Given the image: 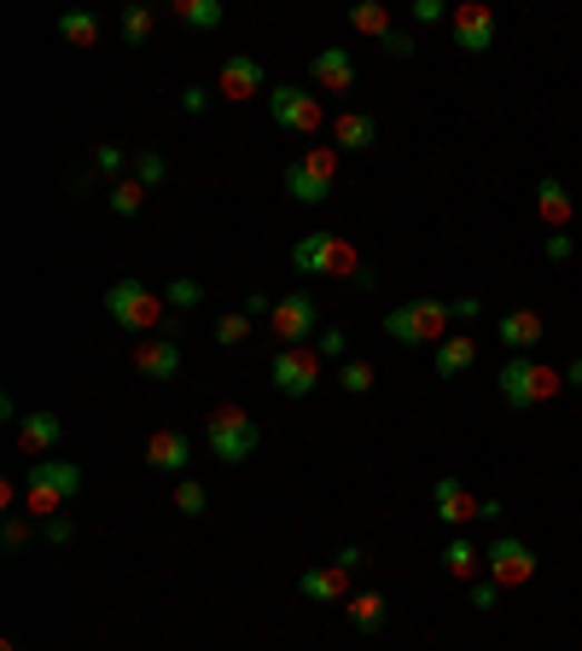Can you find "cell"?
<instances>
[{"mask_svg": "<svg viewBox=\"0 0 582 651\" xmlns=\"http://www.w3.org/2000/svg\"><path fill=\"white\" fill-rule=\"evenodd\" d=\"M292 268L315 274V279H362V292H373V268L362 263V250L344 239V233H303L292 245Z\"/></svg>", "mask_w": 582, "mask_h": 651, "instance_id": "cell-1", "label": "cell"}, {"mask_svg": "<svg viewBox=\"0 0 582 651\" xmlns=\"http://www.w3.org/2000/svg\"><path fill=\"white\" fill-rule=\"evenodd\" d=\"M565 389V373L548 367V361L536 355H513L501 361V402H507L513 413H530V407H548L553 396Z\"/></svg>", "mask_w": 582, "mask_h": 651, "instance_id": "cell-2", "label": "cell"}, {"mask_svg": "<svg viewBox=\"0 0 582 651\" xmlns=\"http://www.w3.org/2000/svg\"><path fill=\"white\" fill-rule=\"evenodd\" d=\"M454 326V303H437V297H414L385 315V337L402 349H425V344H443Z\"/></svg>", "mask_w": 582, "mask_h": 651, "instance_id": "cell-3", "label": "cell"}, {"mask_svg": "<svg viewBox=\"0 0 582 651\" xmlns=\"http://www.w3.org/2000/svg\"><path fill=\"white\" fill-rule=\"evenodd\" d=\"M106 315L129 332V337H151V332H164L169 303H164V292H151L146 279H117L111 292H106Z\"/></svg>", "mask_w": 582, "mask_h": 651, "instance_id": "cell-4", "label": "cell"}, {"mask_svg": "<svg viewBox=\"0 0 582 651\" xmlns=\"http://www.w3.org/2000/svg\"><path fill=\"white\" fill-rule=\"evenodd\" d=\"M76 494H82V465L70 460H36L30 477H23V506L36 517H59Z\"/></svg>", "mask_w": 582, "mask_h": 651, "instance_id": "cell-5", "label": "cell"}, {"mask_svg": "<svg viewBox=\"0 0 582 651\" xmlns=\"http://www.w3.org/2000/svg\"><path fill=\"white\" fill-rule=\"evenodd\" d=\"M205 442H210V454L221 465H245L250 454L263 448V425L250 420L239 402H221V407H210V420H205Z\"/></svg>", "mask_w": 582, "mask_h": 651, "instance_id": "cell-6", "label": "cell"}, {"mask_svg": "<svg viewBox=\"0 0 582 651\" xmlns=\"http://www.w3.org/2000/svg\"><path fill=\"white\" fill-rule=\"evenodd\" d=\"M320 373H326V361H320V349L315 344H297V349H280L268 361V378H274V389L280 396H292V402H303V396H315V384H320Z\"/></svg>", "mask_w": 582, "mask_h": 651, "instance_id": "cell-7", "label": "cell"}, {"mask_svg": "<svg viewBox=\"0 0 582 651\" xmlns=\"http://www.w3.org/2000/svg\"><path fill=\"white\" fill-rule=\"evenodd\" d=\"M268 117L286 128V135H315V128L326 122V111H320V93H309V88H292V82H280L268 93Z\"/></svg>", "mask_w": 582, "mask_h": 651, "instance_id": "cell-8", "label": "cell"}, {"mask_svg": "<svg viewBox=\"0 0 582 651\" xmlns=\"http://www.w3.org/2000/svg\"><path fill=\"white\" fill-rule=\"evenodd\" d=\"M448 30H454V47H461V53H490L495 36H501V18H495V7H484V0H461L454 18H448Z\"/></svg>", "mask_w": 582, "mask_h": 651, "instance_id": "cell-9", "label": "cell"}, {"mask_svg": "<svg viewBox=\"0 0 582 651\" xmlns=\"http://www.w3.org/2000/svg\"><path fill=\"white\" fill-rule=\"evenodd\" d=\"M484 564H490V582H501V588L536 582V553H530V541H519V535H495Z\"/></svg>", "mask_w": 582, "mask_h": 651, "instance_id": "cell-10", "label": "cell"}, {"mask_svg": "<svg viewBox=\"0 0 582 651\" xmlns=\"http://www.w3.org/2000/svg\"><path fill=\"white\" fill-rule=\"evenodd\" d=\"M315 320H320L315 297L309 292H286L280 303H274V315H268V332L280 337L286 349H297V344H309V337H315Z\"/></svg>", "mask_w": 582, "mask_h": 651, "instance_id": "cell-11", "label": "cell"}, {"mask_svg": "<svg viewBox=\"0 0 582 651\" xmlns=\"http://www.w3.org/2000/svg\"><path fill=\"white\" fill-rule=\"evenodd\" d=\"M263 65L250 59V53H234V59H221V82H216V93L227 99V106H245V99H257L263 93Z\"/></svg>", "mask_w": 582, "mask_h": 651, "instance_id": "cell-12", "label": "cell"}, {"mask_svg": "<svg viewBox=\"0 0 582 651\" xmlns=\"http://www.w3.org/2000/svg\"><path fill=\"white\" fill-rule=\"evenodd\" d=\"M432 501H437V517L448 530H461V524H477V512H484V501L461 483V477H437L432 483Z\"/></svg>", "mask_w": 582, "mask_h": 651, "instance_id": "cell-13", "label": "cell"}, {"mask_svg": "<svg viewBox=\"0 0 582 651\" xmlns=\"http://www.w3.org/2000/svg\"><path fill=\"white\" fill-rule=\"evenodd\" d=\"M135 373L151 378V384H164L181 373V337H140L135 344Z\"/></svg>", "mask_w": 582, "mask_h": 651, "instance_id": "cell-14", "label": "cell"}, {"mask_svg": "<svg viewBox=\"0 0 582 651\" xmlns=\"http://www.w3.org/2000/svg\"><path fill=\"white\" fill-rule=\"evenodd\" d=\"M309 70H315L320 93H356V82H362V70H356V59H349L344 47H320V53L309 59Z\"/></svg>", "mask_w": 582, "mask_h": 651, "instance_id": "cell-15", "label": "cell"}, {"mask_svg": "<svg viewBox=\"0 0 582 651\" xmlns=\"http://www.w3.org/2000/svg\"><path fill=\"white\" fill-rule=\"evenodd\" d=\"M146 465H151V472H164V477H181L187 472V465H193V442L181 436V431H151L146 436Z\"/></svg>", "mask_w": 582, "mask_h": 651, "instance_id": "cell-16", "label": "cell"}, {"mask_svg": "<svg viewBox=\"0 0 582 651\" xmlns=\"http://www.w3.org/2000/svg\"><path fill=\"white\" fill-rule=\"evenodd\" d=\"M59 442H65V420H59V413H41L36 407V413H23V420H18V448L30 454V460H47Z\"/></svg>", "mask_w": 582, "mask_h": 651, "instance_id": "cell-17", "label": "cell"}, {"mask_svg": "<svg viewBox=\"0 0 582 651\" xmlns=\"http://www.w3.org/2000/svg\"><path fill=\"white\" fill-rule=\"evenodd\" d=\"M349 576H356V570H344V564H315V570H303V576H297V593L303 599H320V605H333V599L356 593V588H349Z\"/></svg>", "mask_w": 582, "mask_h": 651, "instance_id": "cell-18", "label": "cell"}, {"mask_svg": "<svg viewBox=\"0 0 582 651\" xmlns=\"http://www.w3.org/2000/svg\"><path fill=\"white\" fill-rule=\"evenodd\" d=\"M495 332H501V344L507 349H519V355H530L548 337V320L536 315V308H513V315H501L495 320Z\"/></svg>", "mask_w": 582, "mask_h": 651, "instance_id": "cell-19", "label": "cell"}, {"mask_svg": "<svg viewBox=\"0 0 582 651\" xmlns=\"http://www.w3.org/2000/svg\"><path fill=\"white\" fill-rule=\"evenodd\" d=\"M344 617H349V629H356V634H378L391 622V599L373 593V588H362V593L344 599Z\"/></svg>", "mask_w": 582, "mask_h": 651, "instance_id": "cell-20", "label": "cell"}, {"mask_svg": "<svg viewBox=\"0 0 582 651\" xmlns=\"http://www.w3.org/2000/svg\"><path fill=\"white\" fill-rule=\"evenodd\" d=\"M536 216L548 221V233H565L571 227V216H576V204H571V193H565V180H542L536 187Z\"/></svg>", "mask_w": 582, "mask_h": 651, "instance_id": "cell-21", "label": "cell"}, {"mask_svg": "<svg viewBox=\"0 0 582 651\" xmlns=\"http://www.w3.org/2000/svg\"><path fill=\"white\" fill-rule=\"evenodd\" d=\"M333 140H338L344 151H367V146L378 140V122H373L367 111H344V117H333Z\"/></svg>", "mask_w": 582, "mask_h": 651, "instance_id": "cell-22", "label": "cell"}, {"mask_svg": "<svg viewBox=\"0 0 582 651\" xmlns=\"http://www.w3.org/2000/svg\"><path fill=\"white\" fill-rule=\"evenodd\" d=\"M164 18L187 23V30H221V0H169Z\"/></svg>", "mask_w": 582, "mask_h": 651, "instance_id": "cell-23", "label": "cell"}, {"mask_svg": "<svg viewBox=\"0 0 582 651\" xmlns=\"http://www.w3.org/2000/svg\"><path fill=\"white\" fill-rule=\"evenodd\" d=\"M472 361H477V344H472L466 332H448L443 344H437V378H454V373H466Z\"/></svg>", "mask_w": 582, "mask_h": 651, "instance_id": "cell-24", "label": "cell"}, {"mask_svg": "<svg viewBox=\"0 0 582 651\" xmlns=\"http://www.w3.org/2000/svg\"><path fill=\"white\" fill-rule=\"evenodd\" d=\"M349 30L356 36H373V41H385L396 23H391V12L378 7V0H362V7H349Z\"/></svg>", "mask_w": 582, "mask_h": 651, "instance_id": "cell-25", "label": "cell"}, {"mask_svg": "<svg viewBox=\"0 0 582 651\" xmlns=\"http://www.w3.org/2000/svg\"><path fill=\"white\" fill-rule=\"evenodd\" d=\"M286 193H292V204H326V198H333V187H326V180H315L309 169H303V158L286 169Z\"/></svg>", "mask_w": 582, "mask_h": 651, "instance_id": "cell-26", "label": "cell"}, {"mask_svg": "<svg viewBox=\"0 0 582 651\" xmlns=\"http://www.w3.org/2000/svg\"><path fill=\"white\" fill-rule=\"evenodd\" d=\"M477 559H484V553H477V546H472L466 535H454V541L443 546V570H448V576H454V582H472V570H477Z\"/></svg>", "mask_w": 582, "mask_h": 651, "instance_id": "cell-27", "label": "cell"}, {"mask_svg": "<svg viewBox=\"0 0 582 651\" xmlns=\"http://www.w3.org/2000/svg\"><path fill=\"white\" fill-rule=\"evenodd\" d=\"M158 7H129V12H122V41H129V47H146L151 41V30H158Z\"/></svg>", "mask_w": 582, "mask_h": 651, "instance_id": "cell-28", "label": "cell"}, {"mask_svg": "<svg viewBox=\"0 0 582 651\" xmlns=\"http://www.w3.org/2000/svg\"><path fill=\"white\" fill-rule=\"evenodd\" d=\"M59 36H65L70 47H82V53H88V47L99 41V18H93V12H65V18H59Z\"/></svg>", "mask_w": 582, "mask_h": 651, "instance_id": "cell-29", "label": "cell"}, {"mask_svg": "<svg viewBox=\"0 0 582 651\" xmlns=\"http://www.w3.org/2000/svg\"><path fill=\"white\" fill-rule=\"evenodd\" d=\"M129 169H135V164H129V151H122V146H93V175H99V180H111V187H117Z\"/></svg>", "mask_w": 582, "mask_h": 651, "instance_id": "cell-30", "label": "cell"}, {"mask_svg": "<svg viewBox=\"0 0 582 651\" xmlns=\"http://www.w3.org/2000/svg\"><path fill=\"white\" fill-rule=\"evenodd\" d=\"M164 303L175 308V315H187V308L205 303V279H169L164 285Z\"/></svg>", "mask_w": 582, "mask_h": 651, "instance_id": "cell-31", "label": "cell"}, {"mask_svg": "<svg viewBox=\"0 0 582 651\" xmlns=\"http://www.w3.org/2000/svg\"><path fill=\"white\" fill-rule=\"evenodd\" d=\"M106 198H111V210H117V216H140V204H146V187H140L135 175H122V180H117V187H111Z\"/></svg>", "mask_w": 582, "mask_h": 651, "instance_id": "cell-32", "label": "cell"}, {"mask_svg": "<svg viewBox=\"0 0 582 651\" xmlns=\"http://www.w3.org/2000/svg\"><path fill=\"white\" fill-rule=\"evenodd\" d=\"M205 506H210L205 483H193V477H175V512H187V517H205Z\"/></svg>", "mask_w": 582, "mask_h": 651, "instance_id": "cell-33", "label": "cell"}, {"mask_svg": "<svg viewBox=\"0 0 582 651\" xmlns=\"http://www.w3.org/2000/svg\"><path fill=\"white\" fill-rule=\"evenodd\" d=\"M303 169L333 187V180H338V146H309V151H303Z\"/></svg>", "mask_w": 582, "mask_h": 651, "instance_id": "cell-34", "label": "cell"}, {"mask_svg": "<svg viewBox=\"0 0 582 651\" xmlns=\"http://www.w3.org/2000/svg\"><path fill=\"white\" fill-rule=\"evenodd\" d=\"M373 361H344V367H338V384L349 389V396H367V389H373Z\"/></svg>", "mask_w": 582, "mask_h": 651, "instance_id": "cell-35", "label": "cell"}, {"mask_svg": "<svg viewBox=\"0 0 582 651\" xmlns=\"http://www.w3.org/2000/svg\"><path fill=\"white\" fill-rule=\"evenodd\" d=\"M245 337H250V315H245V308H239V315H221V320H216V344H221V349H239Z\"/></svg>", "mask_w": 582, "mask_h": 651, "instance_id": "cell-36", "label": "cell"}, {"mask_svg": "<svg viewBox=\"0 0 582 651\" xmlns=\"http://www.w3.org/2000/svg\"><path fill=\"white\" fill-rule=\"evenodd\" d=\"M140 187H158V180L169 175V164H164V151H135V169H129Z\"/></svg>", "mask_w": 582, "mask_h": 651, "instance_id": "cell-37", "label": "cell"}, {"mask_svg": "<svg viewBox=\"0 0 582 651\" xmlns=\"http://www.w3.org/2000/svg\"><path fill=\"white\" fill-rule=\"evenodd\" d=\"M0 546H7V553H23V546H30V517H7V530H0Z\"/></svg>", "mask_w": 582, "mask_h": 651, "instance_id": "cell-38", "label": "cell"}, {"mask_svg": "<svg viewBox=\"0 0 582 651\" xmlns=\"http://www.w3.org/2000/svg\"><path fill=\"white\" fill-rule=\"evenodd\" d=\"M41 535H47V546H70L76 541V524L59 512V517H47V524H41Z\"/></svg>", "mask_w": 582, "mask_h": 651, "instance_id": "cell-39", "label": "cell"}, {"mask_svg": "<svg viewBox=\"0 0 582 651\" xmlns=\"http://www.w3.org/2000/svg\"><path fill=\"white\" fill-rule=\"evenodd\" d=\"M315 349H320V361H338V355H344V349H349V337H344V332H338V326H326V332H320V337H315Z\"/></svg>", "mask_w": 582, "mask_h": 651, "instance_id": "cell-40", "label": "cell"}, {"mask_svg": "<svg viewBox=\"0 0 582 651\" xmlns=\"http://www.w3.org/2000/svg\"><path fill=\"white\" fill-rule=\"evenodd\" d=\"M378 47H385V53H391V59H414V47H420V41H414L408 30H391V36H385V41H378Z\"/></svg>", "mask_w": 582, "mask_h": 651, "instance_id": "cell-41", "label": "cell"}, {"mask_svg": "<svg viewBox=\"0 0 582 651\" xmlns=\"http://www.w3.org/2000/svg\"><path fill=\"white\" fill-rule=\"evenodd\" d=\"M181 111L187 117H205L210 111V88H181Z\"/></svg>", "mask_w": 582, "mask_h": 651, "instance_id": "cell-42", "label": "cell"}, {"mask_svg": "<svg viewBox=\"0 0 582 651\" xmlns=\"http://www.w3.org/2000/svg\"><path fill=\"white\" fill-rule=\"evenodd\" d=\"M501 605V582H477L472 588V611H495Z\"/></svg>", "mask_w": 582, "mask_h": 651, "instance_id": "cell-43", "label": "cell"}, {"mask_svg": "<svg viewBox=\"0 0 582 651\" xmlns=\"http://www.w3.org/2000/svg\"><path fill=\"white\" fill-rule=\"evenodd\" d=\"M443 18H454L443 0H414V23H443Z\"/></svg>", "mask_w": 582, "mask_h": 651, "instance_id": "cell-44", "label": "cell"}, {"mask_svg": "<svg viewBox=\"0 0 582 651\" xmlns=\"http://www.w3.org/2000/svg\"><path fill=\"white\" fill-rule=\"evenodd\" d=\"M576 245H571V233H548V263H571Z\"/></svg>", "mask_w": 582, "mask_h": 651, "instance_id": "cell-45", "label": "cell"}, {"mask_svg": "<svg viewBox=\"0 0 582 651\" xmlns=\"http://www.w3.org/2000/svg\"><path fill=\"white\" fill-rule=\"evenodd\" d=\"M333 564H344V570H362V564H367V546H338Z\"/></svg>", "mask_w": 582, "mask_h": 651, "instance_id": "cell-46", "label": "cell"}, {"mask_svg": "<svg viewBox=\"0 0 582 651\" xmlns=\"http://www.w3.org/2000/svg\"><path fill=\"white\" fill-rule=\"evenodd\" d=\"M245 315H250V320H257V315H274V303H268L263 292H250V297H245Z\"/></svg>", "mask_w": 582, "mask_h": 651, "instance_id": "cell-47", "label": "cell"}, {"mask_svg": "<svg viewBox=\"0 0 582 651\" xmlns=\"http://www.w3.org/2000/svg\"><path fill=\"white\" fill-rule=\"evenodd\" d=\"M454 315H461V320H477V315H484V303H477V297H461V303H454Z\"/></svg>", "mask_w": 582, "mask_h": 651, "instance_id": "cell-48", "label": "cell"}, {"mask_svg": "<svg viewBox=\"0 0 582 651\" xmlns=\"http://www.w3.org/2000/svg\"><path fill=\"white\" fill-rule=\"evenodd\" d=\"M565 384H571V389H582V361H571V367H565Z\"/></svg>", "mask_w": 582, "mask_h": 651, "instance_id": "cell-49", "label": "cell"}, {"mask_svg": "<svg viewBox=\"0 0 582 651\" xmlns=\"http://www.w3.org/2000/svg\"><path fill=\"white\" fill-rule=\"evenodd\" d=\"M0 651H23V645H18V640H0Z\"/></svg>", "mask_w": 582, "mask_h": 651, "instance_id": "cell-50", "label": "cell"}]
</instances>
